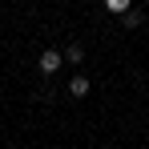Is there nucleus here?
I'll return each instance as SVG.
<instances>
[{
    "instance_id": "7ed1b4c3",
    "label": "nucleus",
    "mask_w": 149,
    "mask_h": 149,
    "mask_svg": "<svg viewBox=\"0 0 149 149\" xmlns=\"http://www.w3.org/2000/svg\"><path fill=\"white\" fill-rule=\"evenodd\" d=\"M65 61H69V65H81V61H85V45H69V49H65Z\"/></svg>"
},
{
    "instance_id": "f257e3e1",
    "label": "nucleus",
    "mask_w": 149,
    "mask_h": 149,
    "mask_svg": "<svg viewBox=\"0 0 149 149\" xmlns=\"http://www.w3.org/2000/svg\"><path fill=\"white\" fill-rule=\"evenodd\" d=\"M61 65H65V56H61L56 49H45V52H40V61H36V69H40L45 77H52L56 69H61Z\"/></svg>"
},
{
    "instance_id": "39448f33",
    "label": "nucleus",
    "mask_w": 149,
    "mask_h": 149,
    "mask_svg": "<svg viewBox=\"0 0 149 149\" xmlns=\"http://www.w3.org/2000/svg\"><path fill=\"white\" fill-rule=\"evenodd\" d=\"M141 20H145V16H141V12H137V8H133V12H129V16H125V28H141Z\"/></svg>"
},
{
    "instance_id": "f03ea898",
    "label": "nucleus",
    "mask_w": 149,
    "mask_h": 149,
    "mask_svg": "<svg viewBox=\"0 0 149 149\" xmlns=\"http://www.w3.org/2000/svg\"><path fill=\"white\" fill-rule=\"evenodd\" d=\"M89 89H93V81H89V77H85V73H77L73 81H69V97H85Z\"/></svg>"
},
{
    "instance_id": "20e7f679",
    "label": "nucleus",
    "mask_w": 149,
    "mask_h": 149,
    "mask_svg": "<svg viewBox=\"0 0 149 149\" xmlns=\"http://www.w3.org/2000/svg\"><path fill=\"white\" fill-rule=\"evenodd\" d=\"M109 12H113V16H129L133 8H129V0H109Z\"/></svg>"
}]
</instances>
